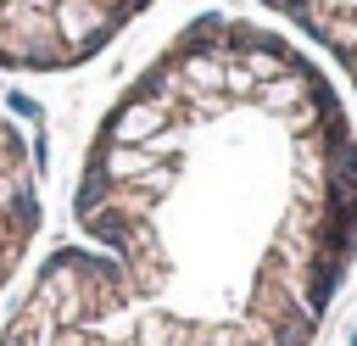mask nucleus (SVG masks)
<instances>
[{"label":"nucleus","instance_id":"f03ea898","mask_svg":"<svg viewBox=\"0 0 357 346\" xmlns=\"http://www.w3.org/2000/svg\"><path fill=\"white\" fill-rule=\"evenodd\" d=\"M156 0H0V73L56 78L112 50Z\"/></svg>","mask_w":357,"mask_h":346},{"label":"nucleus","instance_id":"f257e3e1","mask_svg":"<svg viewBox=\"0 0 357 346\" xmlns=\"http://www.w3.org/2000/svg\"><path fill=\"white\" fill-rule=\"evenodd\" d=\"M357 268V106L279 22H178L95 117L0 346H318Z\"/></svg>","mask_w":357,"mask_h":346},{"label":"nucleus","instance_id":"20e7f679","mask_svg":"<svg viewBox=\"0 0 357 346\" xmlns=\"http://www.w3.org/2000/svg\"><path fill=\"white\" fill-rule=\"evenodd\" d=\"M284 33H296L357 106V0H257Z\"/></svg>","mask_w":357,"mask_h":346},{"label":"nucleus","instance_id":"7ed1b4c3","mask_svg":"<svg viewBox=\"0 0 357 346\" xmlns=\"http://www.w3.org/2000/svg\"><path fill=\"white\" fill-rule=\"evenodd\" d=\"M45 229V184H39V156L28 128L0 106V313L11 290L22 285L33 246Z\"/></svg>","mask_w":357,"mask_h":346}]
</instances>
